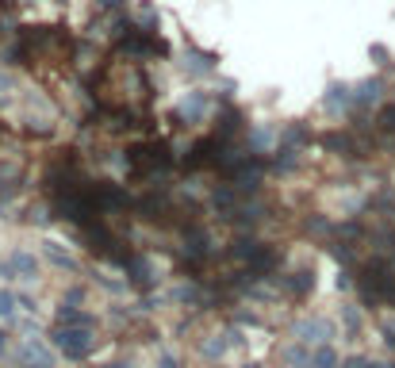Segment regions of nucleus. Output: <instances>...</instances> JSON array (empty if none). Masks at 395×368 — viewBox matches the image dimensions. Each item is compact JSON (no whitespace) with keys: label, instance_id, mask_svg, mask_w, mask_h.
<instances>
[{"label":"nucleus","instance_id":"obj_1","mask_svg":"<svg viewBox=\"0 0 395 368\" xmlns=\"http://www.w3.org/2000/svg\"><path fill=\"white\" fill-rule=\"evenodd\" d=\"M50 345L58 349L62 357H69V361H84V357L92 353V345H96V334H92L89 326H54Z\"/></svg>","mask_w":395,"mask_h":368},{"label":"nucleus","instance_id":"obj_2","mask_svg":"<svg viewBox=\"0 0 395 368\" xmlns=\"http://www.w3.org/2000/svg\"><path fill=\"white\" fill-rule=\"evenodd\" d=\"M127 165L135 169V173H157V169L169 165V150H165V143L135 146V150L127 154Z\"/></svg>","mask_w":395,"mask_h":368},{"label":"nucleus","instance_id":"obj_3","mask_svg":"<svg viewBox=\"0 0 395 368\" xmlns=\"http://www.w3.org/2000/svg\"><path fill=\"white\" fill-rule=\"evenodd\" d=\"M296 338L304 345H326L334 338V326L323 318H304V323H296Z\"/></svg>","mask_w":395,"mask_h":368},{"label":"nucleus","instance_id":"obj_4","mask_svg":"<svg viewBox=\"0 0 395 368\" xmlns=\"http://www.w3.org/2000/svg\"><path fill=\"white\" fill-rule=\"evenodd\" d=\"M208 108H211V96L204 89H192V92H184V100H181V119L200 123L204 116H208Z\"/></svg>","mask_w":395,"mask_h":368},{"label":"nucleus","instance_id":"obj_5","mask_svg":"<svg viewBox=\"0 0 395 368\" xmlns=\"http://www.w3.org/2000/svg\"><path fill=\"white\" fill-rule=\"evenodd\" d=\"M8 269H12V277H20V280H35L39 277V257L27 253V250H12L8 253Z\"/></svg>","mask_w":395,"mask_h":368},{"label":"nucleus","instance_id":"obj_6","mask_svg":"<svg viewBox=\"0 0 395 368\" xmlns=\"http://www.w3.org/2000/svg\"><path fill=\"white\" fill-rule=\"evenodd\" d=\"M323 104H326V111H330V116H338V111H345L353 104V89H350V84H330Z\"/></svg>","mask_w":395,"mask_h":368},{"label":"nucleus","instance_id":"obj_7","mask_svg":"<svg viewBox=\"0 0 395 368\" xmlns=\"http://www.w3.org/2000/svg\"><path fill=\"white\" fill-rule=\"evenodd\" d=\"M23 361H27V364H39V368H54V353H50V349H46L43 342L27 338V345H23Z\"/></svg>","mask_w":395,"mask_h":368},{"label":"nucleus","instance_id":"obj_8","mask_svg":"<svg viewBox=\"0 0 395 368\" xmlns=\"http://www.w3.org/2000/svg\"><path fill=\"white\" fill-rule=\"evenodd\" d=\"M43 253H46V261H50V265H58V269H65V272H77V261H73V253L62 250L58 242H43Z\"/></svg>","mask_w":395,"mask_h":368},{"label":"nucleus","instance_id":"obj_9","mask_svg":"<svg viewBox=\"0 0 395 368\" xmlns=\"http://www.w3.org/2000/svg\"><path fill=\"white\" fill-rule=\"evenodd\" d=\"M380 92H384V84L380 81H361V84H357V89H353V104H357V108H372V104L376 100H380Z\"/></svg>","mask_w":395,"mask_h":368},{"label":"nucleus","instance_id":"obj_10","mask_svg":"<svg viewBox=\"0 0 395 368\" xmlns=\"http://www.w3.org/2000/svg\"><path fill=\"white\" fill-rule=\"evenodd\" d=\"M58 326H89V330H92V315H84V311L65 307V303H62V311H58Z\"/></svg>","mask_w":395,"mask_h":368},{"label":"nucleus","instance_id":"obj_11","mask_svg":"<svg viewBox=\"0 0 395 368\" xmlns=\"http://www.w3.org/2000/svg\"><path fill=\"white\" fill-rule=\"evenodd\" d=\"M284 288L291 291V296H304L307 288H315V272H307V269L304 272H291V277L284 280Z\"/></svg>","mask_w":395,"mask_h":368},{"label":"nucleus","instance_id":"obj_12","mask_svg":"<svg viewBox=\"0 0 395 368\" xmlns=\"http://www.w3.org/2000/svg\"><path fill=\"white\" fill-rule=\"evenodd\" d=\"M334 364H338V353L330 345H318L311 353V368H334Z\"/></svg>","mask_w":395,"mask_h":368},{"label":"nucleus","instance_id":"obj_13","mask_svg":"<svg viewBox=\"0 0 395 368\" xmlns=\"http://www.w3.org/2000/svg\"><path fill=\"white\" fill-rule=\"evenodd\" d=\"M299 150H291V146H284V150H280V157H277V162H272V169H277V173H291V169H296L299 165Z\"/></svg>","mask_w":395,"mask_h":368},{"label":"nucleus","instance_id":"obj_14","mask_svg":"<svg viewBox=\"0 0 395 368\" xmlns=\"http://www.w3.org/2000/svg\"><path fill=\"white\" fill-rule=\"evenodd\" d=\"M16 311H20V299H16L12 291H0V318H4V323H12Z\"/></svg>","mask_w":395,"mask_h":368},{"label":"nucleus","instance_id":"obj_15","mask_svg":"<svg viewBox=\"0 0 395 368\" xmlns=\"http://www.w3.org/2000/svg\"><path fill=\"white\" fill-rule=\"evenodd\" d=\"M277 143V130L272 127H253V135H250V146H257V150H265Z\"/></svg>","mask_w":395,"mask_h":368},{"label":"nucleus","instance_id":"obj_16","mask_svg":"<svg viewBox=\"0 0 395 368\" xmlns=\"http://www.w3.org/2000/svg\"><path fill=\"white\" fill-rule=\"evenodd\" d=\"M284 361L296 364V368H311V353H307V349H299V345H291V349H284Z\"/></svg>","mask_w":395,"mask_h":368},{"label":"nucleus","instance_id":"obj_17","mask_svg":"<svg viewBox=\"0 0 395 368\" xmlns=\"http://www.w3.org/2000/svg\"><path fill=\"white\" fill-rule=\"evenodd\" d=\"M92 4H96L100 12H123V8H127V0H92Z\"/></svg>","mask_w":395,"mask_h":368},{"label":"nucleus","instance_id":"obj_18","mask_svg":"<svg viewBox=\"0 0 395 368\" xmlns=\"http://www.w3.org/2000/svg\"><path fill=\"white\" fill-rule=\"evenodd\" d=\"M345 326H350V334H357V330H361V315H357L353 307H345Z\"/></svg>","mask_w":395,"mask_h":368},{"label":"nucleus","instance_id":"obj_19","mask_svg":"<svg viewBox=\"0 0 395 368\" xmlns=\"http://www.w3.org/2000/svg\"><path fill=\"white\" fill-rule=\"evenodd\" d=\"M204 353H208V357H223V353H227V342H223V338H219V342H208V345H204Z\"/></svg>","mask_w":395,"mask_h":368},{"label":"nucleus","instance_id":"obj_20","mask_svg":"<svg viewBox=\"0 0 395 368\" xmlns=\"http://www.w3.org/2000/svg\"><path fill=\"white\" fill-rule=\"evenodd\" d=\"M380 123H384L388 130H395V104H391V108H384V111H380Z\"/></svg>","mask_w":395,"mask_h":368},{"label":"nucleus","instance_id":"obj_21","mask_svg":"<svg viewBox=\"0 0 395 368\" xmlns=\"http://www.w3.org/2000/svg\"><path fill=\"white\" fill-rule=\"evenodd\" d=\"M4 353H8V330L0 326V357H4Z\"/></svg>","mask_w":395,"mask_h":368},{"label":"nucleus","instance_id":"obj_22","mask_svg":"<svg viewBox=\"0 0 395 368\" xmlns=\"http://www.w3.org/2000/svg\"><path fill=\"white\" fill-rule=\"evenodd\" d=\"M157 368H177V361H173V357H162V364H157Z\"/></svg>","mask_w":395,"mask_h":368},{"label":"nucleus","instance_id":"obj_23","mask_svg":"<svg viewBox=\"0 0 395 368\" xmlns=\"http://www.w3.org/2000/svg\"><path fill=\"white\" fill-rule=\"evenodd\" d=\"M104 368H130V364H123V361H116V364H104Z\"/></svg>","mask_w":395,"mask_h":368},{"label":"nucleus","instance_id":"obj_24","mask_svg":"<svg viewBox=\"0 0 395 368\" xmlns=\"http://www.w3.org/2000/svg\"><path fill=\"white\" fill-rule=\"evenodd\" d=\"M58 4H62V0H58Z\"/></svg>","mask_w":395,"mask_h":368},{"label":"nucleus","instance_id":"obj_25","mask_svg":"<svg viewBox=\"0 0 395 368\" xmlns=\"http://www.w3.org/2000/svg\"><path fill=\"white\" fill-rule=\"evenodd\" d=\"M246 368H250V364H246Z\"/></svg>","mask_w":395,"mask_h":368}]
</instances>
